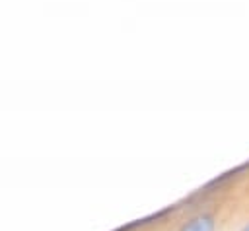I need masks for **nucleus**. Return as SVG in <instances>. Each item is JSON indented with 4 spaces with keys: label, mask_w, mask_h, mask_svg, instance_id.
Segmentation results:
<instances>
[{
    "label": "nucleus",
    "mask_w": 249,
    "mask_h": 231,
    "mask_svg": "<svg viewBox=\"0 0 249 231\" xmlns=\"http://www.w3.org/2000/svg\"><path fill=\"white\" fill-rule=\"evenodd\" d=\"M239 231H249V221H247V223H245V225H243Z\"/></svg>",
    "instance_id": "f03ea898"
},
{
    "label": "nucleus",
    "mask_w": 249,
    "mask_h": 231,
    "mask_svg": "<svg viewBox=\"0 0 249 231\" xmlns=\"http://www.w3.org/2000/svg\"><path fill=\"white\" fill-rule=\"evenodd\" d=\"M179 231H216V217L208 212L196 214L189 221H185Z\"/></svg>",
    "instance_id": "f257e3e1"
}]
</instances>
